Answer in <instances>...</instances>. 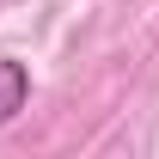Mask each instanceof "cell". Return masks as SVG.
Segmentation results:
<instances>
[{"mask_svg":"<svg viewBox=\"0 0 159 159\" xmlns=\"http://www.w3.org/2000/svg\"><path fill=\"white\" fill-rule=\"evenodd\" d=\"M25 98H31V67L12 55H0V129L25 110Z\"/></svg>","mask_w":159,"mask_h":159,"instance_id":"cell-1","label":"cell"}]
</instances>
